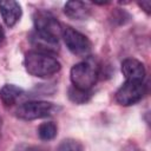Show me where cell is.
Instances as JSON below:
<instances>
[{"label": "cell", "mask_w": 151, "mask_h": 151, "mask_svg": "<svg viewBox=\"0 0 151 151\" xmlns=\"http://www.w3.org/2000/svg\"><path fill=\"white\" fill-rule=\"evenodd\" d=\"M61 38L71 53L79 57H86L90 54L92 48L91 40L76 28L71 26H64Z\"/></svg>", "instance_id": "5b68a950"}, {"label": "cell", "mask_w": 151, "mask_h": 151, "mask_svg": "<svg viewBox=\"0 0 151 151\" xmlns=\"http://www.w3.org/2000/svg\"><path fill=\"white\" fill-rule=\"evenodd\" d=\"M146 94V86L139 81H125L116 92L114 99L122 106H131L140 101Z\"/></svg>", "instance_id": "8992f818"}, {"label": "cell", "mask_w": 151, "mask_h": 151, "mask_svg": "<svg viewBox=\"0 0 151 151\" xmlns=\"http://www.w3.org/2000/svg\"><path fill=\"white\" fill-rule=\"evenodd\" d=\"M66 17L73 20H86L91 15V7L83 1H67L64 6Z\"/></svg>", "instance_id": "9c48e42d"}, {"label": "cell", "mask_w": 151, "mask_h": 151, "mask_svg": "<svg viewBox=\"0 0 151 151\" xmlns=\"http://www.w3.org/2000/svg\"><path fill=\"white\" fill-rule=\"evenodd\" d=\"M0 14L7 27H13L21 18L22 9L18 1H0Z\"/></svg>", "instance_id": "ba28073f"}, {"label": "cell", "mask_w": 151, "mask_h": 151, "mask_svg": "<svg viewBox=\"0 0 151 151\" xmlns=\"http://www.w3.org/2000/svg\"><path fill=\"white\" fill-rule=\"evenodd\" d=\"M24 94V90L14 84H5L0 90V99L5 106H13Z\"/></svg>", "instance_id": "30bf717a"}, {"label": "cell", "mask_w": 151, "mask_h": 151, "mask_svg": "<svg viewBox=\"0 0 151 151\" xmlns=\"http://www.w3.org/2000/svg\"><path fill=\"white\" fill-rule=\"evenodd\" d=\"M4 39H5V32H4V29H2V27L0 25V44L4 41Z\"/></svg>", "instance_id": "2e32d148"}, {"label": "cell", "mask_w": 151, "mask_h": 151, "mask_svg": "<svg viewBox=\"0 0 151 151\" xmlns=\"http://www.w3.org/2000/svg\"><path fill=\"white\" fill-rule=\"evenodd\" d=\"M99 76L100 65L94 58L91 57H87L85 60L77 63L70 71L72 86L86 91H91V88L96 85Z\"/></svg>", "instance_id": "7a4b0ae2"}, {"label": "cell", "mask_w": 151, "mask_h": 151, "mask_svg": "<svg viewBox=\"0 0 151 151\" xmlns=\"http://www.w3.org/2000/svg\"><path fill=\"white\" fill-rule=\"evenodd\" d=\"M58 127L53 122L41 123L38 127V136L41 140H52L57 137Z\"/></svg>", "instance_id": "4fadbf2b"}, {"label": "cell", "mask_w": 151, "mask_h": 151, "mask_svg": "<svg viewBox=\"0 0 151 151\" xmlns=\"http://www.w3.org/2000/svg\"><path fill=\"white\" fill-rule=\"evenodd\" d=\"M57 151H83V144L79 140L67 138L58 145Z\"/></svg>", "instance_id": "5bb4252c"}, {"label": "cell", "mask_w": 151, "mask_h": 151, "mask_svg": "<svg viewBox=\"0 0 151 151\" xmlns=\"http://www.w3.org/2000/svg\"><path fill=\"white\" fill-rule=\"evenodd\" d=\"M122 73L126 81H139L143 83L146 71L144 64L134 58H126L122 61Z\"/></svg>", "instance_id": "52a82bcc"}, {"label": "cell", "mask_w": 151, "mask_h": 151, "mask_svg": "<svg viewBox=\"0 0 151 151\" xmlns=\"http://www.w3.org/2000/svg\"><path fill=\"white\" fill-rule=\"evenodd\" d=\"M31 42L34 47H37L35 51L42 52V53H47V54H54L59 51V44L52 40H48L39 34H37L35 32L32 33L31 35Z\"/></svg>", "instance_id": "8fae6325"}, {"label": "cell", "mask_w": 151, "mask_h": 151, "mask_svg": "<svg viewBox=\"0 0 151 151\" xmlns=\"http://www.w3.org/2000/svg\"><path fill=\"white\" fill-rule=\"evenodd\" d=\"M68 99L74 103V104H86L91 97H92V91H86V90H81V88H78V87H74V86H71L68 88Z\"/></svg>", "instance_id": "7c38bea8"}, {"label": "cell", "mask_w": 151, "mask_h": 151, "mask_svg": "<svg viewBox=\"0 0 151 151\" xmlns=\"http://www.w3.org/2000/svg\"><path fill=\"white\" fill-rule=\"evenodd\" d=\"M33 24L37 34L48 40L59 42L64 26L51 12H47L45 9L35 11L33 14Z\"/></svg>", "instance_id": "3957f363"}, {"label": "cell", "mask_w": 151, "mask_h": 151, "mask_svg": "<svg viewBox=\"0 0 151 151\" xmlns=\"http://www.w3.org/2000/svg\"><path fill=\"white\" fill-rule=\"evenodd\" d=\"M24 66L33 77L50 78L58 73L61 68V64L52 54L42 53L35 50L28 51L24 58Z\"/></svg>", "instance_id": "6da1fadb"}, {"label": "cell", "mask_w": 151, "mask_h": 151, "mask_svg": "<svg viewBox=\"0 0 151 151\" xmlns=\"http://www.w3.org/2000/svg\"><path fill=\"white\" fill-rule=\"evenodd\" d=\"M20 151H40V150L37 149V147H32V146H29V147H25V149H22V150H20Z\"/></svg>", "instance_id": "e0dca14e"}, {"label": "cell", "mask_w": 151, "mask_h": 151, "mask_svg": "<svg viewBox=\"0 0 151 151\" xmlns=\"http://www.w3.org/2000/svg\"><path fill=\"white\" fill-rule=\"evenodd\" d=\"M61 110L54 103L46 100H29L19 105L15 110V116L22 120H35L51 117Z\"/></svg>", "instance_id": "277c9868"}, {"label": "cell", "mask_w": 151, "mask_h": 151, "mask_svg": "<svg viewBox=\"0 0 151 151\" xmlns=\"http://www.w3.org/2000/svg\"><path fill=\"white\" fill-rule=\"evenodd\" d=\"M138 6L142 7V9H144V12L146 14H150V8H151V2L149 0L146 1H142V2H138Z\"/></svg>", "instance_id": "9a60e30c"}]
</instances>
